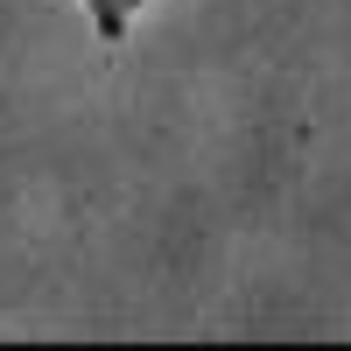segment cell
<instances>
[{
  "instance_id": "cell-1",
  "label": "cell",
  "mask_w": 351,
  "mask_h": 351,
  "mask_svg": "<svg viewBox=\"0 0 351 351\" xmlns=\"http://www.w3.org/2000/svg\"><path fill=\"white\" fill-rule=\"evenodd\" d=\"M141 8H148V0H84V14H92L99 43H127V28H134Z\"/></svg>"
}]
</instances>
